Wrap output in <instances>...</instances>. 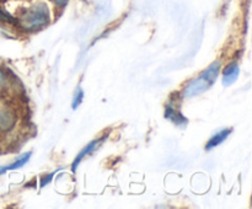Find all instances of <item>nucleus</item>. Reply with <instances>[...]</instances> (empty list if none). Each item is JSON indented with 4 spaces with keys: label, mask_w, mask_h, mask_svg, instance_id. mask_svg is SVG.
<instances>
[{
    "label": "nucleus",
    "mask_w": 252,
    "mask_h": 209,
    "mask_svg": "<svg viewBox=\"0 0 252 209\" xmlns=\"http://www.w3.org/2000/svg\"><path fill=\"white\" fill-rule=\"evenodd\" d=\"M239 74H240V69L236 63L229 64L225 68L223 73V84L225 86L231 85L233 83H235L239 78Z\"/></svg>",
    "instance_id": "obj_4"
},
{
    "label": "nucleus",
    "mask_w": 252,
    "mask_h": 209,
    "mask_svg": "<svg viewBox=\"0 0 252 209\" xmlns=\"http://www.w3.org/2000/svg\"><path fill=\"white\" fill-rule=\"evenodd\" d=\"M102 140H103V138H101V139H97V140H93V142H91V143H89V144L86 145V147L84 148V149L81 150L80 152H79V154H78V156L75 157V160H74L73 165H71V171H73V172H75V171H76V169H78L79 164H80V161H81V160H83L84 157L86 156V155H89V152H91V151H93V150L95 149V148L97 147V145L100 144V143L102 142Z\"/></svg>",
    "instance_id": "obj_5"
},
{
    "label": "nucleus",
    "mask_w": 252,
    "mask_h": 209,
    "mask_svg": "<svg viewBox=\"0 0 252 209\" xmlns=\"http://www.w3.org/2000/svg\"><path fill=\"white\" fill-rule=\"evenodd\" d=\"M0 21L9 22V24H15V22H16V20H15L14 17L9 14V12L5 11L2 7H0Z\"/></svg>",
    "instance_id": "obj_9"
},
{
    "label": "nucleus",
    "mask_w": 252,
    "mask_h": 209,
    "mask_svg": "<svg viewBox=\"0 0 252 209\" xmlns=\"http://www.w3.org/2000/svg\"><path fill=\"white\" fill-rule=\"evenodd\" d=\"M68 1H69V0H53L54 4L58 5V6H61V7L65 6V5L68 4Z\"/></svg>",
    "instance_id": "obj_12"
},
{
    "label": "nucleus",
    "mask_w": 252,
    "mask_h": 209,
    "mask_svg": "<svg viewBox=\"0 0 252 209\" xmlns=\"http://www.w3.org/2000/svg\"><path fill=\"white\" fill-rule=\"evenodd\" d=\"M49 19L51 16H49V10L47 5L39 2V4L24 10L19 19L16 20V24H19L26 31H34V30H39L47 26Z\"/></svg>",
    "instance_id": "obj_1"
},
{
    "label": "nucleus",
    "mask_w": 252,
    "mask_h": 209,
    "mask_svg": "<svg viewBox=\"0 0 252 209\" xmlns=\"http://www.w3.org/2000/svg\"><path fill=\"white\" fill-rule=\"evenodd\" d=\"M5 81H6V75H5L4 71L0 69V86H2L5 84Z\"/></svg>",
    "instance_id": "obj_13"
},
{
    "label": "nucleus",
    "mask_w": 252,
    "mask_h": 209,
    "mask_svg": "<svg viewBox=\"0 0 252 209\" xmlns=\"http://www.w3.org/2000/svg\"><path fill=\"white\" fill-rule=\"evenodd\" d=\"M165 117L177 125H185L187 123V119L184 117V115L171 106H167L165 110Z\"/></svg>",
    "instance_id": "obj_7"
},
{
    "label": "nucleus",
    "mask_w": 252,
    "mask_h": 209,
    "mask_svg": "<svg viewBox=\"0 0 252 209\" xmlns=\"http://www.w3.org/2000/svg\"><path fill=\"white\" fill-rule=\"evenodd\" d=\"M16 123V115L9 107H4L0 110V130L7 132L11 129Z\"/></svg>",
    "instance_id": "obj_3"
},
{
    "label": "nucleus",
    "mask_w": 252,
    "mask_h": 209,
    "mask_svg": "<svg viewBox=\"0 0 252 209\" xmlns=\"http://www.w3.org/2000/svg\"><path fill=\"white\" fill-rule=\"evenodd\" d=\"M217 76L216 74L213 73L209 69H206L203 73L201 74V76L194 80L189 81V84L186 85V88L184 89V92H182V96L186 98L193 97V96L201 95L202 92L208 90L211 88L212 84L216 83Z\"/></svg>",
    "instance_id": "obj_2"
},
{
    "label": "nucleus",
    "mask_w": 252,
    "mask_h": 209,
    "mask_svg": "<svg viewBox=\"0 0 252 209\" xmlns=\"http://www.w3.org/2000/svg\"><path fill=\"white\" fill-rule=\"evenodd\" d=\"M30 157H31V152H30V151L25 152L24 155H21V156H20L19 159L16 160V161L12 162L11 165H7V166H0V175L5 174L6 171H10V170L20 169V167H22L25 164H26L27 161H29Z\"/></svg>",
    "instance_id": "obj_8"
},
{
    "label": "nucleus",
    "mask_w": 252,
    "mask_h": 209,
    "mask_svg": "<svg viewBox=\"0 0 252 209\" xmlns=\"http://www.w3.org/2000/svg\"><path fill=\"white\" fill-rule=\"evenodd\" d=\"M83 98H84V91L81 90V89H78V91H76L75 95H74V98H73V108H74V110L79 107V105L81 103Z\"/></svg>",
    "instance_id": "obj_10"
},
{
    "label": "nucleus",
    "mask_w": 252,
    "mask_h": 209,
    "mask_svg": "<svg viewBox=\"0 0 252 209\" xmlns=\"http://www.w3.org/2000/svg\"><path fill=\"white\" fill-rule=\"evenodd\" d=\"M231 133V129L230 128H228V129H223V130H219L218 133H216V134L213 135V137L209 139V142L207 143L206 145V149L207 150H211L213 149V148L218 147V145H220L221 143L224 142V140L226 139V138L230 135Z\"/></svg>",
    "instance_id": "obj_6"
},
{
    "label": "nucleus",
    "mask_w": 252,
    "mask_h": 209,
    "mask_svg": "<svg viewBox=\"0 0 252 209\" xmlns=\"http://www.w3.org/2000/svg\"><path fill=\"white\" fill-rule=\"evenodd\" d=\"M53 176H54V172H52V174H49V175H47V176L42 177L41 187H44V186H46V184H48L49 182L52 181V179H53Z\"/></svg>",
    "instance_id": "obj_11"
}]
</instances>
